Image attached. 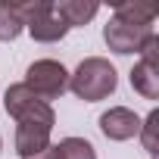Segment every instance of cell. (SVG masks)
Masks as SVG:
<instances>
[{"instance_id": "cell-7", "label": "cell", "mask_w": 159, "mask_h": 159, "mask_svg": "<svg viewBox=\"0 0 159 159\" xmlns=\"http://www.w3.org/2000/svg\"><path fill=\"white\" fill-rule=\"evenodd\" d=\"M50 128H53V122H44V119H28V122H19V131H16V150L25 156V159H31V156H38V153H44L50 143Z\"/></svg>"}, {"instance_id": "cell-11", "label": "cell", "mask_w": 159, "mask_h": 159, "mask_svg": "<svg viewBox=\"0 0 159 159\" xmlns=\"http://www.w3.org/2000/svg\"><path fill=\"white\" fill-rule=\"evenodd\" d=\"M22 31V19L16 3H0V41H13Z\"/></svg>"}, {"instance_id": "cell-13", "label": "cell", "mask_w": 159, "mask_h": 159, "mask_svg": "<svg viewBox=\"0 0 159 159\" xmlns=\"http://www.w3.org/2000/svg\"><path fill=\"white\" fill-rule=\"evenodd\" d=\"M31 159H59V156H56V147H47L44 153H38V156H31Z\"/></svg>"}, {"instance_id": "cell-3", "label": "cell", "mask_w": 159, "mask_h": 159, "mask_svg": "<svg viewBox=\"0 0 159 159\" xmlns=\"http://www.w3.org/2000/svg\"><path fill=\"white\" fill-rule=\"evenodd\" d=\"M16 10H19L22 25H28L34 41H59L69 31V25L59 19L53 3H16Z\"/></svg>"}, {"instance_id": "cell-2", "label": "cell", "mask_w": 159, "mask_h": 159, "mask_svg": "<svg viewBox=\"0 0 159 159\" xmlns=\"http://www.w3.org/2000/svg\"><path fill=\"white\" fill-rule=\"evenodd\" d=\"M69 88L81 97V100H103L116 91V69L106 62V59H84L81 66H78V72L72 75Z\"/></svg>"}, {"instance_id": "cell-9", "label": "cell", "mask_w": 159, "mask_h": 159, "mask_svg": "<svg viewBox=\"0 0 159 159\" xmlns=\"http://www.w3.org/2000/svg\"><path fill=\"white\" fill-rule=\"evenodd\" d=\"M59 19L72 28V25H84L94 13H97V3H53Z\"/></svg>"}, {"instance_id": "cell-1", "label": "cell", "mask_w": 159, "mask_h": 159, "mask_svg": "<svg viewBox=\"0 0 159 159\" xmlns=\"http://www.w3.org/2000/svg\"><path fill=\"white\" fill-rule=\"evenodd\" d=\"M156 3H116V19L106 25L103 38L116 53H140L143 44L153 38Z\"/></svg>"}, {"instance_id": "cell-12", "label": "cell", "mask_w": 159, "mask_h": 159, "mask_svg": "<svg viewBox=\"0 0 159 159\" xmlns=\"http://www.w3.org/2000/svg\"><path fill=\"white\" fill-rule=\"evenodd\" d=\"M156 122H159V112H150L147 125H140V128H143V143H147V150H150V153H156V137H153V131H156Z\"/></svg>"}, {"instance_id": "cell-5", "label": "cell", "mask_w": 159, "mask_h": 159, "mask_svg": "<svg viewBox=\"0 0 159 159\" xmlns=\"http://www.w3.org/2000/svg\"><path fill=\"white\" fill-rule=\"evenodd\" d=\"M3 103H7V112H10L16 122H28V119H44V122H53V109H50L41 97H34L25 84L10 88Z\"/></svg>"}, {"instance_id": "cell-8", "label": "cell", "mask_w": 159, "mask_h": 159, "mask_svg": "<svg viewBox=\"0 0 159 159\" xmlns=\"http://www.w3.org/2000/svg\"><path fill=\"white\" fill-rule=\"evenodd\" d=\"M100 128H103V134L112 137V140H128V137L140 134V119H137L131 109L116 106V109H109V112L100 116Z\"/></svg>"}, {"instance_id": "cell-10", "label": "cell", "mask_w": 159, "mask_h": 159, "mask_svg": "<svg viewBox=\"0 0 159 159\" xmlns=\"http://www.w3.org/2000/svg\"><path fill=\"white\" fill-rule=\"evenodd\" d=\"M56 156H59V159H97L94 147H91L88 140H81V137H66V140L56 147Z\"/></svg>"}, {"instance_id": "cell-6", "label": "cell", "mask_w": 159, "mask_h": 159, "mask_svg": "<svg viewBox=\"0 0 159 159\" xmlns=\"http://www.w3.org/2000/svg\"><path fill=\"white\" fill-rule=\"evenodd\" d=\"M156 47H159V38L153 34L143 50H140V62L134 66L131 72V84L134 91H140L147 100H156L159 97V66H156Z\"/></svg>"}, {"instance_id": "cell-4", "label": "cell", "mask_w": 159, "mask_h": 159, "mask_svg": "<svg viewBox=\"0 0 159 159\" xmlns=\"http://www.w3.org/2000/svg\"><path fill=\"white\" fill-rule=\"evenodd\" d=\"M66 69L59 66V62H53V59H41V62H34L31 69H28V81H25V88L34 94V97H41L44 103L47 100H53V97H59L62 91H66Z\"/></svg>"}]
</instances>
